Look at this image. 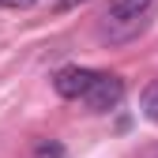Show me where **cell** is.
<instances>
[{"mask_svg":"<svg viewBox=\"0 0 158 158\" xmlns=\"http://www.w3.org/2000/svg\"><path fill=\"white\" fill-rule=\"evenodd\" d=\"M121 98H124V79L113 75V72H98L94 87L83 94V102H87L90 113H109V109L121 106Z\"/></svg>","mask_w":158,"mask_h":158,"instance_id":"2","label":"cell"},{"mask_svg":"<svg viewBox=\"0 0 158 158\" xmlns=\"http://www.w3.org/2000/svg\"><path fill=\"white\" fill-rule=\"evenodd\" d=\"M151 4H154V0H109V4H106V15H102L109 42H124V38H132L135 30L143 27Z\"/></svg>","mask_w":158,"mask_h":158,"instance_id":"1","label":"cell"},{"mask_svg":"<svg viewBox=\"0 0 158 158\" xmlns=\"http://www.w3.org/2000/svg\"><path fill=\"white\" fill-rule=\"evenodd\" d=\"M34 0H0V8H30Z\"/></svg>","mask_w":158,"mask_h":158,"instance_id":"6","label":"cell"},{"mask_svg":"<svg viewBox=\"0 0 158 158\" xmlns=\"http://www.w3.org/2000/svg\"><path fill=\"white\" fill-rule=\"evenodd\" d=\"M34 158H64V147L60 143H38Z\"/></svg>","mask_w":158,"mask_h":158,"instance_id":"5","label":"cell"},{"mask_svg":"<svg viewBox=\"0 0 158 158\" xmlns=\"http://www.w3.org/2000/svg\"><path fill=\"white\" fill-rule=\"evenodd\" d=\"M94 79H98V72L79 68V64H68V68H60V72L53 75V90L60 94V98H83L94 87Z\"/></svg>","mask_w":158,"mask_h":158,"instance_id":"3","label":"cell"},{"mask_svg":"<svg viewBox=\"0 0 158 158\" xmlns=\"http://www.w3.org/2000/svg\"><path fill=\"white\" fill-rule=\"evenodd\" d=\"M139 109H143V117H147V121H154V124H158V79L143 87V98H139Z\"/></svg>","mask_w":158,"mask_h":158,"instance_id":"4","label":"cell"},{"mask_svg":"<svg viewBox=\"0 0 158 158\" xmlns=\"http://www.w3.org/2000/svg\"><path fill=\"white\" fill-rule=\"evenodd\" d=\"M75 4H87V0H56V11H72Z\"/></svg>","mask_w":158,"mask_h":158,"instance_id":"7","label":"cell"}]
</instances>
